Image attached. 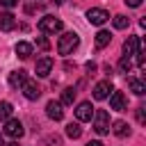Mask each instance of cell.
I'll return each instance as SVG.
<instances>
[{
	"label": "cell",
	"instance_id": "obj_1",
	"mask_svg": "<svg viewBox=\"0 0 146 146\" xmlns=\"http://www.w3.org/2000/svg\"><path fill=\"white\" fill-rule=\"evenodd\" d=\"M78 43H80V36L75 32H64L59 36V41H57V52L59 55H71L78 48Z\"/></svg>",
	"mask_w": 146,
	"mask_h": 146
},
{
	"label": "cell",
	"instance_id": "obj_14",
	"mask_svg": "<svg viewBox=\"0 0 146 146\" xmlns=\"http://www.w3.org/2000/svg\"><path fill=\"white\" fill-rule=\"evenodd\" d=\"M27 80V71H23V68H18V71H11L9 73V84L16 89V87H21L23 82Z\"/></svg>",
	"mask_w": 146,
	"mask_h": 146
},
{
	"label": "cell",
	"instance_id": "obj_4",
	"mask_svg": "<svg viewBox=\"0 0 146 146\" xmlns=\"http://www.w3.org/2000/svg\"><path fill=\"white\" fill-rule=\"evenodd\" d=\"M2 132H5L7 137H11V139H21L25 130H23V123H21L18 119H7V121H5Z\"/></svg>",
	"mask_w": 146,
	"mask_h": 146
},
{
	"label": "cell",
	"instance_id": "obj_27",
	"mask_svg": "<svg viewBox=\"0 0 146 146\" xmlns=\"http://www.w3.org/2000/svg\"><path fill=\"white\" fill-rule=\"evenodd\" d=\"M137 121H139V123H144V121H146V114H144V107H137Z\"/></svg>",
	"mask_w": 146,
	"mask_h": 146
},
{
	"label": "cell",
	"instance_id": "obj_10",
	"mask_svg": "<svg viewBox=\"0 0 146 146\" xmlns=\"http://www.w3.org/2000/svg\"><path fill=\"white\" fill-rule=\"evenodd\" d=\"M112 89H114L112 82H110V80H103V82H98V84L94 87V98H96V100H105V98L112 94Z\"/></svg>",
	"mask_w": 146,
	"mask_h": 146
},
{
	"label": "cell",
	"instance_id": "obj_16",
	"mask_svg": "<svg viewBox=\"0 0 146 146\" xmlns=\"http://www.w3.org/2000/svg\"><path fill=\"white\" fill-rule=\"evenodd\" d=\"M16 55H18L21 59H27V57L32 55V46H30L27 41H18V43H16Z\"/></svg>",
	"mask_w": 146,
	"mask_h": 146
},
{
	"label": "cell",
	"instance_id": "obj_28",
	"mask_svg": "<svg viewBox=\"0 0 146 146\" xmlns=\"http://www.w3.org/2000/svg\"><path fill=\"white\" fill-rule=\"evenodd\" d=\"M141 2H144V0H125L128 7H141Z\"/></svg>",
	"mask_w": 146,
	"mask_h": 146
},
{
	"label": "cell",
	"instance_id": "obj_20",
	"mask_svg": "<svg viewBox=\"0 0 146 146\" xmlns=\"http://www.w3.org/2000/svg\"><path fill=\"white\" fill-rule=\"evenodd\" d=\"M66 135H68L71 139H80V137H82V128H80V121H78V123H68V125H66Z\"/></svg>",
	"mask_w": 146,
	"mask_h": 146
},
{
	"label": "cell",
	"instance_id": "obj_19",
	"mask_svg": "<svg viewBox=\"0 0 146 146\" xmlns=\"http://www.w3.org/2000/svg\"><path fill=\"white\" fill-rule=\"evenodd\" d=\"M73 100H75V89L73 87H66L64 91H62V105H73Z\"/></svg>",
	"mask_w": 146,
	"mask_h": 146
},
{
	"label": "cell",
	"instance_id": "obj_2",
	"mask_svg": "<svg viewBox=\"0 0 146 146\" xmlns=\"http://www.w3.org/2000/svg\"><path fill=\"white\" fill-rule=\"evenodd\" d=\"M94 130L98 135H107L110 132V114L105 110H94Z\"/></svg>",
	"mask_w": 146,
	"mask_h": 146
},
{
	"label": "cell",
	"instance_id": "obj_15",
	"mask_svg": "<svg viewBox=\"0 0 146 146\" xmlns=\"http://www.w3.org/2000/svg\"><path fill=\"white\" fill-rule=\"evenodd\" d=\"M96 48H105V46H110L112 43V34L107 32V30H98V34H96Z\"/></svg>",
	"mask_w": 146,
	"mask_h": 146
},
{
	"label": "cell",
	"instance_id": "obj_17",
	"mask_svg": "<svg viewBox=\"0 0 146 146\" xmlns=\"http://www.w3.org/2000/svg\"><path fill=\"white\" fill-rule=\"evenodd\" d=\"M128 84H130L132 94H137V96H144V94H146V84H144L139 78H130V80H128Z\"/></svg>",
	"mask_w": 146,
	"mask_h": 146
},
{
	"label": "cell",
	"instance_id": "obj_33",
	"mask_svg": "<svg viewBox=\"0 0 146 146\" xmlns=\"http://www.w3.org/2000/svg\"><path fill=\"white\" fill-rule=\"evenodd\" d=\"M62 2H64V0H55V5H62Z\"/></svg>",
	"mask_w": 146,
	"mask_h": 146
},
{
	"label": "cell",
	"instance_id": "obj_21",
	"mask_svg": "<svg viewBox=\"0 0 146 146\" xmlns=\"http://www.w3.org/2000/svg\"><path fill=\"white\" fill-rule=\"evenodd\" d=\"M11 112H14L11 103L2 100V103H0V121H7V119H11Z\"/></svg>",
	"mask_w": 146,
	"mask_h": 146
},
{
	"label": "cell",
	"instance_id": "obj_6",
	"mask_svg": "<svg viewBox=\"0 0 146 146\" xmlns=\"http://www.w3.org/2000/svg\"><path fill=\"white\" fill-rule=\"evenodd\" d=\"M110 107H112V110H116V112L128 110V98H125V94H123V91H114V89H112V94H110Z\"/></svg>",
	"mask_w": 146,
	"mask_h": 146
},
{
	"label": "cell",
	"instance_id": "obj_30",
	"mask_svg": "<svg viewBox=\"0 0 146 146\" xmlns=\"http://www.w3.org/2000/svg\"><path fill=\"white\" fill-rule=\"evenodd\" d=\"M87 146H103V144H100V141H89Z\"/></svg>",
	"mask_w": 146,
	"mask_h": 146
},
{
	"label": "cell",
	"instance_id": "obj_24",
	"mask_svg": "<svg viewBox=\"0 0 146 146\" xmlns=\"http://www.w3.org/2000/svg\"><path fill=\"white\" fill-rule=\"evenodd\" d=\"M46 144L48 146H62V139L57 135H50V137H46Z\"/></svg>",
	"mask_w": 146,
	"mask_h": 146
},
{
	"label": "cell",
	"instance_id": "obj_8",
	"mask_svg": "<svg viewBox=\"0 0 146 146\" xmlns=\"http://www.w3.org/2000/svg\"><path fill=\"white\" fill-rule=\"evenodd\" d=\"M21 89H23V96H25L27 100H36V98L41 96V89H39V84H36L34 80H25V82L21 84Z\"/></svg>",
	"mask_w": 146,
	"mask_h": 146
},
{
	"label": "cell",
	"instance_id": "obj_5",
	"mask_svg": "<svg viewBox=\"0 0 146 146\" xmlns=\"http://www.w3.org/2000/svg\"><path fill=\"white\" fill-rule=\"evenodd\" d=\"M87 21H89L91 25H103V23L110 21V14H107L105 9H100V7H91V9L87 11Z\"/></svg>",
	"mask_w": 146,
	"mask_h": 146
},
{
	"label": "cell",
	"instance_id": "obj_25",
	"mask_svg": "<svg viewBox=\"0 0 146 146\" xmlns=\"http://www.w3.org/2000/svg\"><path fill=\"white\" fill-rule=\"evenodd\" d=\"M36 46H39L41 50H48V48H50V43H48L46 36H36Z\"/></svg>",
	"mask_w": 146,
	"mask_h": 146
},
{
	"label": "cell",
	"instance_id": "obj_3",
	"mask_svg": "<svg viewBox=\"0 0 146 146\" xmlns=\"http://www.w3.org/2000/svg\"><path fill=\"white\" fill-rule=\"evenodd\" d=\"M62 27H64V23H62L59 18H55V16H43V18L39 21V30H41V32H46V34L62 32Z\"/></svg>",
	"mask_w": 146,
	"mask_h": 146
},
{
	"label": "cell",
	"instance_id": "obj_26",
	"mask_svg": "<svg viewBox=\"0 0 146 146\" xmlns=\"http://www.w3.org/2000/svg\"><path fill=\"white\" fill-rule=\"evenodd\" d=\"M16 5H18V0H0V7H5V9H11Z\"/></svg>",
	"mask_w": 146,
	"mask_h": 146
},
{
	"label": "cell",
	"instance_id": "obj_7",
	"mask_svg": "<svg viewBox=\"0 0 146 146\" xmlns=\"http://www.w3.org/2000/svg\"><path fill=\"white\" fill-rule=\"evenodd\" d=\"M91 116H94V105H91L89 100H82V103L75 107V119L82 123V121H91Z\"/></svg>",
	"mask_w": 146,
	"mask_h": 146
},
{
	"label": "cell",
	"instance_id": "obj_18",
	"mask_svg": "<svg viewBox=\"0 0 146 146\" xmlns=\"http://www.w3.org/2000/svg\"><path fill=\"white\" fill-rule=\"evenodd\" d=\"M112 130H114L116 137H128V135H130V125H128L125 121H114V128H112Z\"/></svg>",
	"mask_w": 146,
	"mask_h": 146
},
{
	"label": "cell",
	"instance_id": "obj_29",
	"mask_svg": "<svg viewBox=\"0 0 146 146\" xmlns=\"http://www.w3.org/2000/svg\"><path fill=\"white\" fill-rule=\"evenodd\" d=\"M87 71L94 73V71H96V64H94V62H87Z\"/></svg>",
	"mask_w": 146,
	"mask_h": 146
},
{
	"label": "cell",
	"instance_id": "obj_13",
	"mask_svg": "<svg viewBox=\"0 0 146 146\" xmlns=\"http://www.w3.org/2000/svg\"><path fill=\"white\" fill-rule=\"evenodd\" d=\"M14 27H16V18H14V14H11V11L0 14V30H2V32H11Z\"/></svg>",
	"mask_w": 146,
	"mask_h": 146
},
{
	"label": "cell",
	"instance_id": "obj_22",
	"mask_svg": "<svg viewBox=\"0 0 146 146\" xmlns=\"http://www.w3.org/2000/svg\"><path fill=\"white\" fill-rule=\"evenodd\" d=\"M128 23H130V21H128V16H123V14L114 16V27H116V30H125V27H128Z\"/></svg>",
	"mask_w": 146,
	"mask_h": 146
},
{
	"label": "cell",
	"instance_id": "obj_11",
	"mask_svg": "<svg viewBox=\"0 0 146 146\" xmlns=\"http://www.w3.org/2000/svg\"><path fill=\"white\" fill-rule=\"evenodd\" d=\"M52 57H41V59H36V75L39 78H46L50 71H52Z\"/></svg>",
	"mask_w": 146,
	"mask_h": 146
},
{
	"label": "cell",
	"instance_id": "obj_32",
	"mask_svg": "<svg viewBox=\"0 0 146 146\" xmlns=\"http://www.w3.org/2000/svg\"><path fill=\"white\" fill-rule=\"evenodd\" d=\"M0 146H5V139H2V132H0Z\"/></svg>",
	"mask_w": 146,
	"mask_h": 146
},
{
	"label": "cell",
	"instance_id": "obj_23",
	"mask_svg": "<svg viewBox=\"0 0 146 146\" xmlns=\"http://www.w3.org/2000/svg\"><path fill=\"white\" fill-rule=\"evenodd\" d=\"M130 68H132V62H130V57L123 55V57L119 59V71H121V73H130Z\"/></svg>",
	"mask_w": 146,
	"mask_h": 146
},
{
	"label": "cell",
	"instance_id": "obj_9",
	"mask_svg": "<svg viewBox=\"0 0 146 146\" xmlns=\"http://www.w3.org/2000/svg\"><path fill=\"white\" fill-rule=\"evenodd\" d=\"M46 114H48L52 121H62V119H64L62 103H59V100H48V103H46Z\"/></svg>",
	"mask_w": 146,
	"mask_h": 146
},
{
	"label": "cell",
	"instance_id": "obj_31",
	"mask_svg": "<svg viewBox=\"0 0 146 146\" xmlns=\"http://www.w3.org/2000/svg\"><path fill=\"white\" fill-rule=\"evenodd\" d=\"M5 146H18V141L14 139V141H9V144H5Z\"/></svg>",
	"mask_w": 146,
	"mask_h": 146
},
{
	"label": "cell",
	"instance_id": "obj_12",
	"mask_svg": "<svg viewBox=\"0 0 146 146\" xmlns=\"http://www.w3.org/2000/svg\"><path fill=\"white\" fill-rule=\"evenodd\" d=\"M139 46H141L139 36H128V39L123 41V52H125V57H132V55L139 50Z\"/></svg>",
	"mask_w": 146,
	"mask_h": 146
}]
</instances>
